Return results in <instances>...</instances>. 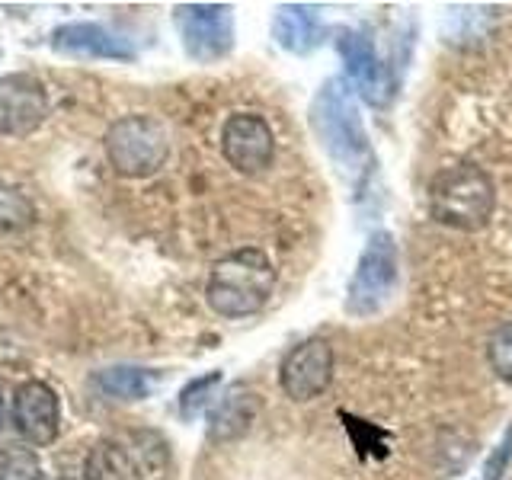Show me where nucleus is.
Wrapping results in <instances>:
<instances>
[{
  "instance_id": "18",
  "label": "nucleus",
  "mask_w": 512,
  "mask_h": 480,
  "mask_svg": "<svg viewBox=\"0 0 512 480\" xmlns=\"http://www.w3.org/2000/svg\"><path fill=\"white\" fill-rule=\"evenodd\" d=\"M221 384V372H208L202 378H192L186 388L180 391V413L183 420H196V416L212 404V394Z\"/></svg>"
},
{
  "instance_id": "15",
  "label": "nucleus",
  "mask_w": 512,
  "mask_h": 480,
  "mask_svg": "<svg viewBox=\"0 0 512 480\" xmlns=\"http://www.w3.org/2000/svg\"><path fill=\"white\" fill-rule=\"evenodd\" d=\"M157 381H160L157 372H151V368H135V365H112V368H103V372H96V378H93L96 388L116 400L151 397Z\"/></svg>"
},
{
  "instance_id": "14",
  "label": "nucleus",
  "mask_w": 512,
  "mask_h": 480,
  "mask_svg": "<svg viewBox=\"0 0 512 480\" xmlns=\"http://www.w3.org/2000/svg\"><path fill=\"white\" fill-rule=\"evenodd\" d=\"M272 39L285 52L308 55L324 42V23H320L317 10L308 4H285L276 10V20H272Z\"/></svg>"
},
{
  "instance_id": "4",
  "label": "nucleus",
  "mask_w": 512,
  "mask_h": 480,
  "mask_svg": "<svg viewBox=\"0 0 512 480\" xmlns=\"http://www.w3.org/2000/svg\"><path fill=\"white\" fill-rule=\"evenodd\" d=\"M400 285V253L388 231H375L368 237V244L352 272L349 288H346V314L365 320L375 317L391 304Z\"/></svg>"
},
{
  "instance_id": "12",
  "label": "nucleus",
  "mask_w": 512,
  "mask_h": 480,
  "mask_svg": "<svg viewBox=\"0 0 512 480\" xmlns=\"http://www.w3.org/2000/svg\"><path fill=\"white\" fill-rule=\"evenodd\" d=\"M52 48L58 55L84 61H132L135 45H128L119 32L100 23H68L52 32Z\"/></svg>"
},
{
  "instance_id": "8",
  "label": "nucleus",
  "mask_w": 512,
  "mask_h": 480,
  "mask_svg": "<svg viewBox=\"0 0 512 480\" xmlns=\"http://www.w3.org/2000/svg\"><path fill=\"white\" fill-rule=\"evenodd\" d=\"M221 154L237 173H263L276 157V138H272L269 122L256 112H234L221 128Z\"/></svg>"
},
{
  "instance_id": "13",
  "label": "nucleus",
  "mask_w": 512,
  "mask_h": 480,
  "mask_svg": "<svg viewBox=\"0 0 512 480\" xmlns=\"http://www.w3.org/2000/svg\"><path fill=\"white\" fill-rule=\"evenodd\" d=\"M260 410H263L260 394L250 388H231L215 404V410L208 413V439L234 442L240 436H247L256 423V416H260Z\"/></svg>"
},
{
  "instance_id": "5",
  "label": "nucleus",
  "mask_w": 512,
  "mask_h": 480,
  "mask_svg": "<svg viewBox=\"0 0 512 480\" xmlns=\"http://www.w3.org/2000/svg\"><path fill=\"white\" fill-rule=\"evenodd\" d=\"M170 151L167 128L154 116H122L106 132V157L119 176H151L164 167Z\"/></svg>"
},
{
  "instance_id": "17",
  "label": "nucleus",
  "mask_w": 512,
  "mask_h": 480,
  "mask_svg": "<svg viewBox=\"0 0 512 480\" xmlns=\"http://www.w3.org/2000/svg\"><path fill=\"white\" fill-rule=\"evenodd\" d=\"M42 464L36 452L26 445H7L0 448V480H39Z\"/></svg>"
},
{
  "instance_id": "2",
  "label": "nucleus",
  "mask_w": 512,
  "mask_h": 480,
  "mask_svg": "<svg viewBox=\"0 0 512 480\" xmlns=\"http://www.w3.org/2000/svg\"><path fill=\"white\" fill-rule=\"evenodd\" d=\"M276 288V266L260 247H240L212 266L205 285V301L215 314L240 320L260 314Z\"/></svg>"
},
{
  "instance_id": "16",
  "label": "nucleus",
  "mask_w": 512,
  "mask_h": 480,
  "mask_svg": "<svg viewBox=\"0 0 512 480\" xmlns=\"http://www.w3.org/2000/svg\"><path fill=\"white\" fill-rule=\"evenodd\" d=\"M84 480H141V474L125 445L103 439L90 448L84 464Z\"/></svg>"
},
{
  "instance_id": "7",
  "label": "nucleus",
  "mask_w": 512,
  "mask_h": 480,
  "mask_svg": "<svg viewBox=\"0 0 512 480\" xmlns=\"http://www.w3.org/2000/svg\"><path fill=\"white\" fill-rule=\"evenodd\" d=\"M336 52H340L346 64V80L352 84L365 103L372 106H388L394 96V77L375 52V45L368 36L356 29H343L336 39Z\"/></svg>"
},
{
  "instance_id": "9",
  "label": "nucleus",
  "mask_w": 512,
  "mask_h": 480,
  "mask_svg": "<svg viewBox=\"0 0 512 480\" xmlns=\"http://www.w3.org/2000/svg\"><path fill=\"white\" fill-rule=\"evenodd\" d=\"M330 381H333V349L327 340H320V336L298 343L282 359L279 384L288 397L298 400V404H308V400L320 397L330 388Z\"/></svg>"
},
{
  "instance_id": "20",
  "label": "nucleus",
  "mask_w": 512,
  "mask_h": 480,
  "mask_svg": "<svg viewBox=\"0 0 512 480\" xmlns=\"http://www.w3.org/2000/svg\"><path fill=\"white\" fill-rule=\"evenodd\" d=\"M32 218L29 202L13 189H0V228H20Z\"/></svg>"
},
{
  "instance_id": "22",
  "label": "nucleus",
  "mask_w": 512,
  "mask_h": 480,
  "mask_svg": "<svg viewBox=\"0 0 512 480\" xmlns=\"http://www.w3.org/2000/svg\"><path fill=\"white\" fill-rule=\"evenodd\" d=\"M0 429H4V391H0Z\"/></svg>"
},
{
  "instance_id": "19",
  "label": "nucleus",
  "mask_w": 512,
  "mask_h": 480,
  "mask_svg": "<svg viewBox=\"0 0 512 480\" xmlns=\"http://www.w3.org/2000/svg\"><path fill=\"white\" fill-rule=\"evenodd\" d=\"M487 359H490V368L496 372V378H503V381L512 384V324H503L490 336Z\"/></svg>"
},
{
  "instance_id": "6",
  "label": "nucleus",
  "mask_w": 512,
  "mask_h": 480,
  "mask_svg": "<svg viewBox=\"0 0 512 480\" xmlns=\"http://www.w3.org/2000/svg\"><path fill=\"white\" fill-rule=\"evenodd\" d=\"M176 29L192 61L212 64L234 45V16L224 4H183L176 7Z\"/></svg>"
},
{
  "instance_id": "10",
  "label": "nucleus",
  "mask_w": 512,
  "mask_h": 480,
  "mask_svg": "<svg viewBox=\"0 0 512 480\" xmlns=\"http://www.w3.org/2000/svg\"><path fill=\"white\" fill-rule=\"evenodd\" d=\"M48 116L45 84L32 74H7L0 77V135L26 138Z\"/></svg>"
},
{
  "instance_id": "3",
  "label": "nucleus",
  "mask_w": 512,
  "mask_h": 480,
  "mask_svg": "<svg viewBox=\"0 0 512 480\" xmlns=\"http://www.w3.org/2000/svg\"><path fill=\"white\" fill-rule=\"evenodd\" d=\"M496 212V186L477 164H455L429 183V215L452 231H484Z\"/></svg>"
},
{
  "instance_id": "11",
  "label": "nucleus",
  "mask_w": 512,
  "mask_h": 480,
  "mask_svg": "<svg viewBox=\"0 0 512 480\" xmlns=\"http://www.w3.org/2000/svg\"><path fill=\"white\" fill-rule=\"evenodd\" d=\"M13 423L29 445H52L61 429L58 394L45 381H23L13 394Z\"/></svg>"
},
{
  "instance_id": "1",
  "label": "nucleus",
  "mask_w": 512,
  "mask_h": 480,
  "mask_svg": "<svg viewBox=\"0 0 512 480\" xmlns=\"http://www.w3.org/2000/svg\"><path fill=\"white\" fill-rule=\"evenodd\" d=\"M311 128L320 141V148L330 154V160L340 170H346L356 180H365L375 167V151L368 144L365 125L359 116L356 90L346 77H330L317 90L311 103Z\"/></svg>"
},
{
  "instance_id": "21",
  "label": "nucleus",
  "mask_w": 512,
  "mask_h": 480,
  "mask_svg": "<svg viewBox=\"0 0 512 480\" xmlns=\"http://www.w3.org/2000/svg\"><path fill=\"white\" fill-rule=\"evenodd\" d=\"M509 461H512V423L506 429V436L500 439V445L493 448L487 464H484V480H500L509 468Z\"/></svg>"
}]
</instances>
